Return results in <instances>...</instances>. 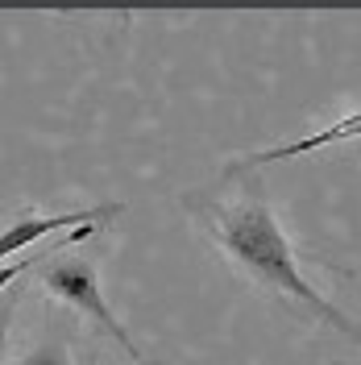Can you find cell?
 Here are the masks:
<instances>
[{
    "label": "cell",
    "mask_w": 361,
    "mask_h": 365,
    "mask_svg": "<svg viewBox=\"0 0 361 365\" xmlns=\"http://www.w3.org/2000/svg\"><path fill=\"white\" fill-rule=\"evenodd\" d=\"M191 212L203 220L208 237H212L233 262H241L262 287H270V291H278V295L295 299L303 312H312L316 319L340 328L345 336H361L357 319H349L332 299H324L316 287L303 278L299 257H295L291 241H287L283 225L274 220V212H270L266 200H237V204L191 200Z\"/></svg>",
    "instance_id": "6da1fadb"
},
{
    "label": "cell",
    "mask_w": 361,
    "mask_h": 365,
    "mask_svg": "<svg viewBox=\"0 0 361 365\" xmlns=\"http://www.w3.org/2000/svg\"><path fill=\"white\" fill-rule=\"evenodd\" d=\"M38 278H42L46 295L63 299L67 307H75L79 316L96 319L108 336H113L133 361H146L141 357V349L133 344V336L121 328V319L113 316V307L104 303V291H100V278H96V266H91L88 257H63V250H54L50 257H46V266L38 270Z\"/></svg>",
    "instance_id": "7a4b0ae2"
},
{
    "label": "cell",
    "mask_w": 361,
    "mask_h": 365,
    "mask_svg": "<svg viewBox=\"0 0 361 365\" xmlns=\"http://www.w3.org/2000/svg\"><path fill=\"white\" fill-rule=\"evenodd\" d=\"M116 212H121V204L79 207V212H63V216H38V212H25V216H17L9 228H0V266H4L13 253H21L25 245L42 241L46 232H59V228H83V225H104V220H113Z\"/></svg>",
    "instance_id": "3957f363"
},
{
    "label": "cell",
    "mask_w": 361,
    "mask_h": 365,
    "mask_svg": "<svg viewBox=\"0 0 361 365\" xmlns=\"http://www.w3.org/2000/svg\"><path fill=\"white\" fill-rule=\"evenodd\" d=\"M349 137H361V113L345 116L340 125H332V129H320V133H312V137H299V141H287V145L262 150V154L245 158L241 166H237V170H245V166H266V162H278V158H295V154H312V150H320V145H332V141H349Z\"/></svg>",
    "instance_id": "277c9868"
},
{
    "label": "cell",
    "mask_w": 361,
    "mask_h": 365,
    "mask_svg": "<svg viewBox=\"0 0 361 365\" xmlns=\"http://www.w3.org/2000/svg\"><path fill=\"white\" fill-rule=\"evenodd\" d=\"M17 365H71V349L59 341H46L38 344V349H29Z\"/></svg>",
    "instance_id": "5b68a950"
},
{
    "label": "cell",
    "mask_w": 361,
    "mask_h": 365,
    "mask_svg": "<svg viewBox=\"0 0 361 365\" xmlns=\"http://www.w3.org/2000/svg\"><path fill=\"white\" fill-rule=\"evenodd\" d=\"M50 253H54V250H50ZM50 253H38V257H25V262H9V266H0V295H4V291H9L25 270H34V262H46Z\"/></svg>",
    "instance_id": "8992f818"
},
{
    "label": "cell",
    "mask_w": 361,
    "mask_h": 365,
    "mask_svg": "<svg viewBox=\"0 0 361 365\" xmlns=\"http://www.w3.org/2000/svg\"><path fill=\"white\" fill-rule=\"evenodd\" d=\"M13 303H17V295H4V303H0V361H4V344H9V319H13Z\"/></svg>",
    "instance_id": "52a82bcc"
},
{
    "label": "cell",
    "mask_w": 361,
    "mask_h": 365,
    "mask_svg": "<svg viewBox=\"0 0 361 365\" xmlns=\"http://www.w3.org/2000/svg\"><path fill=\"white\" fill-rule=\"evenodd\" d=\"M137 365H162V361H137Z\"/></svg>",
    "instance_id": "ba28073f"
}]
</instances>
